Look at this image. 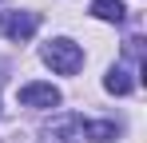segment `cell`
Here are the masks:
<instances>
[{
  "label": "cell",
  "instance_id": "cell-5",
  "mask_svg": "<svg viewBox=\"0 0 147 143\" xmlns=\"http://www.w3.org/2000/svg\"><path fill=\"white\" fill-rule=\"evenodd\" d=\"M92 16L107 20V24H123L127 20V8H123V0H92Z\"/></svg>",
  "mask_w": 147,
  "mask_h": 143
},
{
  "label": "cell",
  "instance_id": "cell-4",
  "mask_svg": "<svg viewBox=\"0 0 147 143\" xmlns=\"http://www.w3.org/2000/svg\"><path fill=\"white\" fill-rule=\"evenodd\" d=\"M16 99L24 103V107H60V88H52V84H24Z\"/></svg>",
  "mask_w": 147,
  "mask_h": 143
},
{
  "label": "cell",
  "instance_id": "cell-1",
  "mask_svg": "<svg viewBox=\"0 0 147 143\" xmlns=\"http://www.w3.org/2000/svg\"><path fill=\"white\" fill-rule=\"evenodd\" d=\"M40 56H44V64H48L52 72H60V76H76V72L84 68V48L72 44V40H64V36H60V40H48Z\"/></svg>",
  "mask_w": 147,
  "mask_h": 143
},
{
  "label": "cell",
  "instance_id": "cell-3",
  "mask_svg": "<svg viewBox=\"0 0 147 143\" xmlns=\"http://www.w3.org/2000/svg\"><path fill=\"white\" fill-rule=\"evenodd\" d=\"M84 139V119L80 115H60L44 127V143H80Z\"/></svg>",
  "mask_w": 147,
  "mask_h": 143
},
{
  "label": "cell",
  "instance_id": "cell-7",
  "mask_svg": "<svg viewBox=\"0 0 147 143\" xmlns=\"http://www.w3.org/2000/svg\"><path fill=\"white\" fill-rule=\"evenodd\" d=\"M115 135H119V127H115V123H88V119H84V139L107 143V139H115Z\"/></svg>",
  "mask_w": 147,
  "mask_h": 143
},
{
  "label": "cell",
  "instance_id": "cell-6",
  "mask_svg": "<svg viewBox=\"0 0 147 143\" xmlns=\"http://www.w3.org/2000/svg\"><path fill=\"white\" fill-rule=\"evenodd\" d=\"M103 88H107L111 95H127V92H131V72L123 68V64L107 68V80H103Z\"/></svg>",
  "mask_w": 147,
  "mask_h": 143
},
{
  "label": "cell",
  "instance_id": "cell-2",
  "mask_svg": "<svg viewBox=\"0 0 147 143\" xmlns=\"http://www.w3.org/2000/svg\"><path fill=\"white\" fill-rule=\"evenodd\" d=\"M36 28H40V16H36V12H0V32H4L12 44L32 40Z\"/></svg>",
  "mask_w": 147,
  "mask_h": 143
}]
</instances>
